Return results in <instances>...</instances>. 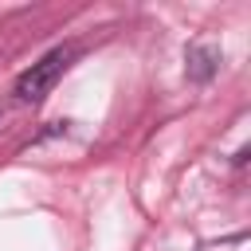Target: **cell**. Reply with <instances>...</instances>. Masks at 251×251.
I'll return each mask as SVG.
<instances>
[{
	"label": "cell",
	"instance_id": "1",
	"mask_svg": "<svg viewBox=\"0 0 251 251\" xmlns=\"http://www.w3.org/2000/svg\"><path fill=\"white\" fill-rule=\"evenodd\" d=\"M71 59H75V51L71 47H55V51H47L39 63H31L20 78H16V102H24V106H35V102H43L51 90H55V82L63 78V71L71 67Z\"/></svg>",
	"mask_w": 251,
	"mask_h": 251
},
{
	"label": "cell",
	"instance_id": "2",
	"mask_svg": "<svg viewBox=\"0 0 251 251\" xmlns=\"http://www.w3.org/2000/svg\"><path fill=\"white\" fill-rule=\"evenodd\" d=\"M216 67H220V47H212V43H196V47H188V78L208 82V78L216 75Z\"/></svg>",
	"mask_w": 251,
	"mask_h": 251
}]
</instances>
